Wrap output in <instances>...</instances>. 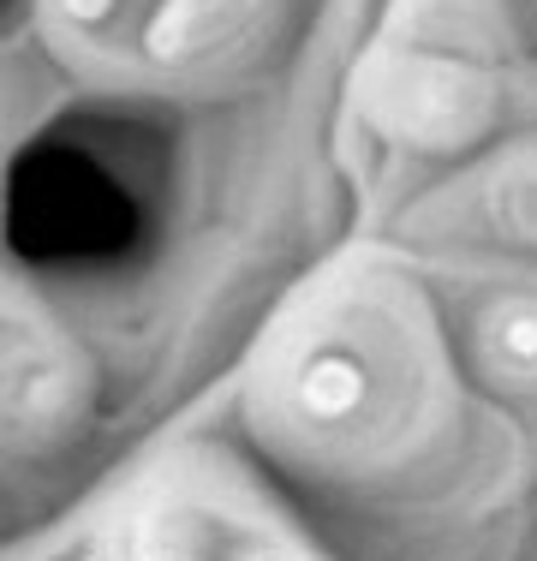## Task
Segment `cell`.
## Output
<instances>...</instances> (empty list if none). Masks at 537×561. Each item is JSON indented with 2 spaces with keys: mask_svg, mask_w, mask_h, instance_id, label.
<instances>
[{
  "mask_svg": "<svg viewBox=\"0 0 537 561\" xmlns=\"http://www.w3.org/2000/svg\"><path fill=\"white\" fill-rule=\"evenodd\" d=\"M376 114H382V126L395 131V138L442 150V144H460L483 126L490 90H483V78L466 72V66L419 55V60H400L395 72H388V84L376 90Z\"/></svg>",
  "mask_w": 537,
  "mask_h": 561,
  "instance_id": "6da1fadb",
  "label": "cell"
},
{
  "mask_svg": "<svg viewBox=\"0 0 537 561\" xmlns=\"http://www.w3.org/2000/svg\"><path fill=\"white\" fill-rule=\"evenodd\" d=\"M472 358L507 394H537V293L502 287L472 311Z\"/></svg>",
  "mask_w": 537,
  "mask_h": 561,
  "instance_id": "3957f363",
  "label": "cell"
},
{
  "mask_svg": "<svg viewBox=\"0 0 537 561\" xmlns=\"http://www.w3.org/2000/svg\"><path fill=\"white\" fill-rule=\"evenodd\" d=\"M263 0H161L144 24V55L161 72H197L258 36Z\"/></svg>",
  "mask_w": 537,
  "mask_h": 561,
  "instance_id": "7a4b0ae2",
  "label": "cell"
},
{
  "mask_svg": "<svg viewBox=\"0 0 537 561\" xmlns=\"http://www.w3.org/2000/svg\"><path fill=\"white\" fill-rule=\"evenodd\" d=\"M209 561H299V556L281 538H268V531H233V538L209 543Z\"/></svg>",
  "mask_w": 537,
  "mask_h": 561,
  "instance_id": "277c9868",
  "label": "cell"
}]
</instances>
